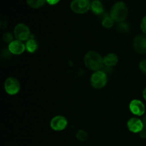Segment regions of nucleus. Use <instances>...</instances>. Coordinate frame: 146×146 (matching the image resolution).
Listing matches in <instances>:
<instances>
[{"label": "nucleus", "instance_id": "nucleus-19", "mask_svg": "<svg viewBox=\"0 0 146 146\" xmlns=\"http://www.w3.org/2000/svg\"><path fill=\"white\" fill-rule=\"evenodd\" d=\"M3 41L6 43H11L14 41V36L10 32L4 33L3 35Z\"/></svg>", "mask_w": 146, "mask_h": 146}, {"label": "nucleus", "instance_id": "nucleus-21", "mask_svg": "<svg viewBox=\"0 0 146 146\" xmlns=\"http://www.w3.org/2000/svg\"><path fill=\"white\" fill-rule=\"evenodd\" d=\"M141 30L143 31V32L146 34V16L145 17H144L143 18V19L141 20Z\"/></svg>", "mask_w": 146, "mask_h": 146}, {"label": "nucleus", "instance_id": "nucleus-2", "mask_svg": "<svg viewBox=\"0 0 146 146\" xmlns=\"http://www.w3.org/2000/svg\"><path fill=\"white\" fill-rule=\"evenodd\" d=\"M128 9L127 5L123 1H118L112 7L110 16L116 22H123L128 17Z\"/></svg>", "mask_w": 146, "mask_h": 146}, {"label": "nucleus", "instance_id": "nucleus-4", "mask_svg": "<svg viewBox=\"0 0 146 146\" xmlns=\"http://www.w3.org/2000/svg\"><path fill=\"white\" fill-rule=\"evenodd\" d=\"M14 35L17 40L24 41L29 39L31 32L29 28L26 24H19L14 28Z\"/></svg>", "mask_w": 146, "mask_h": 146}, {"label": "nucleus", "instance_id": "nucleus-10", "mask_svg": "<svg viewBox=\"0 0 146 146\" xmlns=\"http://www.w3.org/2000/svg\"><path fill=\"white\" fill-rule=\"evenodd\" d=\"M127 126H128V130L134 133H140L144 128L143 121L137 118H132L128 120L127 123Z\"/></svg>", "mask_w": 146, "mask_h": 146}, {"label": "nucleus", "instance_id": "nucleus-8", "mask_svg": "<svg viewBox=\"0 0 146 146\" xmlns=\"http://www.w3.org/2000/svg\"><path fill=\"white\" fill-rule=\"evenodd\" d=\"M129 108L132 113L135 115H138V116H141L145 113V105L140 100L134 99L131 101V102L130 103Z\"/></svg>", "mask_w": 146, "mask_h": 146}, {"label": "nucleus", "instance_id": "nucleus-1", "mask_svg": "<svg viewBox=\"0 0 146 146\" xmlns=\"http://www.w3.org/2000/svg\"><path fill=\"white\" fill-rule=\"evenodd\" d=\"M84 64L89 70L94 71H101L104 65V58L101 54L94 51H89L84 58Z\"/></svg>", "mask_w": 146, "mask_h": 146}, {"label": "nucleus", "instance_id": "nucleus-18", "mask_svg": "<svg viewBox=\"0 0 146 146\" xmlns=\"http://www.w3.org/2000/svg\"><path fill=\"white\" fill-rule=\"evenodd\" d=\"M117 28H118V31H121V32L126 33L127 31H128V29H129V26H128V24H127V23H125L123 21V22H121L118 24Z\"/></svg>", "mask_w": 146, "mask_h": 146}, {"label": "nucleus", "instance_id": "nucleus-17", "mask_svg": "<svg viewBox=\"0 0 146 146\" xmlns=\"http://www.w3.org/2000/svg\"><path fill=\"white\" fill-rule=\"evenodd\" d=\"M76 138L80 141H85L88 138V133L84 130H79L76 133Z\"/></svg>", "mask_w": 146, "mask_h": 146}, {"label": "nucleus", "instance_id": "nucleus-7", "mask_svg": "<svg viewBox=\"0 0 146 146\" xmlns=\"http://www.w3.org/2000/svg\"><path fill=\"white\" fill-rule=\"evenodd\" d=\"M68 124L66 118L62 115H56L51 119L50 126L54 131H61L65 129Z\"/></svg>", "mask_w": 146, "mask_h": 146}, {"label": "nucleus", "instance_id": "nucleus-13", "mask_svg": "<svg viewBox=\"0 0 146 146\" xmlns=\"http://www.w3.org/2000/svg\"><path fill=\"white\" fill-rule=\"evenodd\" d=\"M91 11L95 14H101L104 12V5L99 0H94L91 4Z\"/></svg>", "mask_w": 146, "mask_h": 146}, {"label": "nucleus", "instance_id": "nucleus-20", "mask_svg": "<svg viewBox=\"0 0 146 146\" xmlns=\"http://www.w3.org/2000/svg\"><path fill=\"white\" fill-rule=\"evenodd\" d=\"M139 68L141 70V71L146 74V59L143 60L140 62L139 64Z\"/></svg>", "mask_w": 146, "mask_h": 146}, {"label": "nucleus", "instance_id": "nucleus-14", "mask_svg": "<svg viewBox=\"0 0 146 146\" xmlns=\"http://www.w3.org/2000/svg\"><path fill=\"white\" fill-rule=\"evenodd\" d=\"M26 49L29 53H34L38 48V44L34 38H30L26 43Z\"/></svg>", "mask_w": 146, "mask_h": 146}, {"label": "nucleus", "instance_id": "nucleus-6", "mask_svg": "<svg viewBox=\"0 0 146 146\" xmlns=\"http://www.w3.org/2000/svg\"><path fill=\"white\" fill-rule=\"evenodd\" d=\"M4 89L9 95H15L20 91V84L14 77H9L4 82Z\"/></svg>", "mask_w": 146, "mask_h": 146}, {"label": "nucleus", "instance_id": "nucleus-9", "mask_svg": "<svg viewBox=\"0 0 146 146\" xmlns=\"http://www.w3.org/2000/svg\"><path fill=\"white\" fill-rule=\"evenodd\" d=\"M133 48L139 54H146V36L138 35L133 41Z\"/></svg>", "mask_w": 146, "mask_h": 146}, {"label": "nucleus", "instance_id": "nucleus-24", "mask_svg": "<svg viewBox=\"0 0 146 146\" xmlns=\"http://www.w3.org/2000/svg\"><path fill=\"white\" fill-rule=\"evenodd\" d=\"M143 123L144 128H145L146 129V115H144L143 118Z\"/></svg>", "mask_w": 146, "mask_h": 146}, {"label": "nucleus", "instance_id": "nucleus-5", "mask_svg": "<svg viewBox=\"0 0 146 146\" xmlns=\"http://www.w3.org/2000/svg\"><path fill=\"white\" fill-rule=\"evenodd\" d=\"M89 0H73L71 3V9L76 14H84L91 9Z\"/></svg>", "mask_w": 146, "mask_h": 146}, {"label": "nucleus", "instance_id": "nucleus-22", "mask_svg": "<svg viewBox=\"0 0 146 146\" xmlns=\"http://www.w3.org/2000/svg\"><path fill=\"white\" fill-rule=\"evenodd\" d=\"M60 0H46V2L50 5H55L57 3L59 2Z\"/></svg>", "mask_w": 146, "mask_h": 146}, {"label": "nucleus", "instance_id": "nucleus-11", "mask_svg": "<svg viewBox=\"0 0 146 146\" xmlns=\"http://www.w3.org/2000/svg\"><path fill=\"white\" fill-rule=\"evenodd\" d=\"M8 49L11 54L19 55L25 51L26 45L23 44L22 41H19V40H14L12 42L9 44Z\"/></svg>", "mask_w": 146, "mask_h": 146}, {"label": "nucleus", "instance_id": "nucleus-15", "mask_svg": "<svg viewBox=\"0 0 146 146\" xmlns=\"http://www.w3.org/2000/svg\"><path fill=\"white\" fill-rule=\"evenodd\" d=\"M27 2L31 8L38 9L45 4L46 0H27Z\"/></svg>", "mask_w": 146, "mask_h": 146}, {"label": "nucleus", "instance_id": "nucleus-12", "mask_svg": "<svg viewBox=\"0 0 146 146\" xmlns=\"http://www.w3.org/2000/svg\"><path fill=\"white\" fill-rule=\"evenodd\" d=\"M118 61V58L116 54H108L105 56L104 58V65L108 67L114 66L117 64Z\"/></svg>", "mask_w": 146, "mask_h": 146}, {"label": "nucleus", "instance_id": "nucleus-16", "mask_svg": "<svg viewBox=\"0 0 146 146\" xmlns=\"http://www.w3.org/2000/svg\"><path fill=\"white\" fill-rule=\"evenodd\" d=\"M114 20L111 18V16H106L104 18L102 21L103 27L106 29H110L113 26Z\"/></svg>", "mask_w": 146, "mask_h": 146}, {"label": "nucleus", "instance_id": "nucleus-25", "mask_svg": "<svg viewBox=\"0 0 146 146\" xmlns=\"http://www.w3.org/2000/svg\"><path fill=\"white\" fill-rule=\"evenodd\" d=\"M143 96L144 99H145L146 101V88H145V89H144L143 92Z\"/></svg>", "mask_w": 146, "mask_h": 146}, {"label": "nucleus", "instance_id": "nucleus-3", "mask_svg": "<svg viewBox=\"0 0 146 146\" xmlns=\"http://www.w3.org/2000/svg\"><path fill=\"white\" fill-rule=\"evenodd\" d=\"M107 76L105 72L101 71H95L91 75V86L96 89L103 88L107 84Z\"/></svg>", "mask_w": 146, "mask_h": 146}, {"label": "nucleus", "instance_id": "nucleus-23", "mask_svg": "<svg viewBox=\"0 0 146 146\" xmlns=\"http://www.w3.org/2000/svg\"><path fill=\"white\" fill-rule=\"evenodd\" d=\"M140 133V136L142 138H146V129L145 128H143L141 132L139 133Z\"/></svg>", "mask_w": 146, "mask_h": 146}]
</instances>
